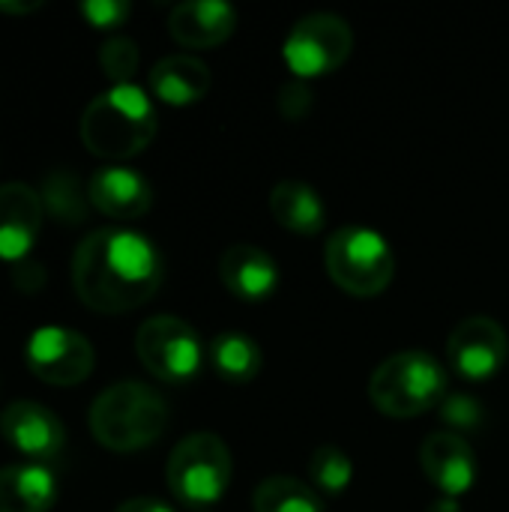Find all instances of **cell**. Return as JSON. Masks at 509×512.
<instances>
[{
  "label": "cell",
  "instance_id": "6da1fadb",
  "mask_svg": "<svg viewBox=\"0 0 509 512\" xmlns=\"http://www.w3.org/2000/svg\"><path fill=\"white\" fill-rule=\"evenodd\" d=\"M165 276L159 249L138 231L96 228L72 255V285L84 306L102 315H123L159 291Z\"/></svg>",
  "mask_w": 509,
  "mask_h": 512
},
{
  "label": "cell",
  "instance_id": "7a4b0ae2",
  "mask_svg": "<svg viewBox=\"0 0 509 512\" xmlns=\"http://www.w3.org/2000/svg\"><path fill=\"white\" fill-rule=\"evenodd\" d=\"M156 108L135 84H114L81 114V141L93 156L129 159L147 150L156 135Z\"/></svg>",
  "mask_w": 509,
  "mask_h": 512
},
{
  "label": "cell",
  "instance_id": "3957f363",
  "mask_svg": "<svg viewBox=\"0 0 509 512\" xmlns=\"http://www.w3.org/2000/svg\"><path fill=\"white\" fill-rule=\"evenodd\" d=\"M168 429L165 399L141 381H117L90 405L93 438L114 453H135L156 444Z\"/></svg>",
  "mask_w": 509,
  "mask_h": 512
},
{
  "label": "cell",
  "instance_id": "277c9868",
  "mask_svg": "<svg viewBox=\"0 0 509 512\" xmlns=\"http://www.w3.org/2000/svg\"><path fill=\"white\" fill-rule=\"evenodd\" d=\"M447 372L426 351H399L387 357L369 378L372 405L393 420L423 417L447 396Z\"/></svg>",
  "mask_w": 509,
  "mask_h": 512
},
{
  "label": "cell",
  "instance_id": "5b68a950",
  "mask_svg": "<svg viewBox=\"0 0 509 512\" xmlns=\"http://www.w3.org/2000/svg\"><path fill=\"white\" fill-rule=\"evenodd\" d=\"M324 264L333 285L351 297H378L390 288L396 273V258L390 243L363 225L339 228L324 249Z\"/></svg>",
  "mask_w": 509,
  "mask_h": 512
},
{
  "label": "cell",
  "instance_id": "8992f818",
  "mask_svg": "<svg viewBox=\"0 0 509 512\" xmlns=\"http://www.w3.org/2000/svg\"><path fill=\"white\" fill-rule=\"evenodd\" d=\"M231 450L213 432H195L183 438L165 465V480L171 495L186 507L216 504L231 483Z\"/></svg>",
  "mask_w": 509,
  "mask_h": 512
},
{
  "label": "cell",
  "instance_id": "52a82bcc",
  "mask_svg": "<svg viewBox=\"0 0 509 512\" xmlns=\"http://www.w3.org/2000/svg\"><path fill=\"white\" fill-rule=\"evenodd\" d=\"M351 48H354V30L342 15L312 12L291 27L282 45V57L288 69L300 81H306L336 72L351 57Z\"/></svg>",
  "mask_w": 509,
  "mask_h": 512
},
{
  "label": "cell",
  "instance_id": "ba28073f",
  "mask_svg": "<svg viewBox=\"0 0 509 512\" xmlns=\"http://www.w3.org/2000/svg\"><path fill=\"white\" fill-rule=\"evenodd\" d=\"M135 351L141 366L165 381V384H186L201 372L204 348L198 333L174 315H153L138 327Z\"/></svg>",
  "mask_w": 509,
  "mask_h": 512
},
{
  "label": "cell",
  "instance_id": "9c48e42d",
  "mask_svg": "<svg viewBox=\"0 0 509 512\" xmlns=\"http://www.w3.org/2000/svg\"><path fill=\"white\" fill-rule=\"evenodd\" d=\"M96 363L93 345L69 327H39L27 342V366L51 387H75L90 378Z\"/></svg>",
  "mask_w": 509,
  "mask_h": 512
},
{
  "label": "cell",
  "instance_id": "30bf717a",
  "mask_svg": "<svg viewBox=\"0 0 509 512\" xmlns=\"http://www.w3.org/2000/svg\"><path fill=\"white\" fill-rule=\"evenodd\" d=\"M447 357L465 381H489L507 366V330L489 315H471L450 333Z\"/></svg>",
  "mask_w": 509,
  "mask_h": 512
},
{
  "label": "cell",
  "instance_id": "8fae6325",
  "mask_svg": "<svg viewBox=\"0 0 509 512\" xmlns=\"http://www.w3.org/2000/svg\"><path fill=\"white\" fill-rule=\"evenodd\" d=\"M0 435L30 462H51L66 444V429L54 411L39 402H12L0 414Z\"/></svg>",
  "mask_w": 509,
  "mask_h": 512
},
{
  "label": "cell",
  "instance_id": "7c38bea8",
  "mask_svg": "<svg viewBox=\"0 0 509 512\" xmlns=\"http://www.w3.org/2000/svg\"><path fill=\"white\" fill-rule=\"evenodd\" d=\"M420 465L429 483L444 492V498L465 495L477 480L474 450L456 432H432L420 447Z\"/></svg>",
  "mask_w": 509,
  "mask_h": 512
},
{
  "label": "cell",
  "instance_id": "4fadbf2b",
  "mask_svg": "<svg viewBox=\"0 0 509 512\" xmlns=\"http://www.w3.org/2000/svg\"><path fill=\"white\" fill-rule=\"evenodd\" d=\"M45 207L36 189L27 183H3L0 186V258L21 261L39 231H42Z\"/></svg>",
  "mask_w": 509,
  "mask_h": 512
},
{
  "label": "cell",
  "instance_id": "5bb4252c",
  "mask_svg": "<svg viewBox=\"0 0 509 512\" xmlns=\"http://www.w3.org/2000/svg\"><path fill=\"white\" fill-rule=\"evenodd\" d=\"M87 195H90V207H96L102 216L111 219H138L153 204L150 183L138 171L123 165H105L93 171L87 180Z\"/></svg>",
  "mask_w": 509,
  "mask_h": 512
},
{
  "label": "cell",
  "instance_id": "9a60e30c",
  "mask_svg": "<svg viewBox=\"0 0 509 512\" xmlns=\"http://www.w3.org/2000/svg\"><path fill=\"white\" fill-rule=\"evenodd\" d=\"M237 30V12L225 0H186L168 15V33L183 48H216Z\"/></svg>",
  "mask_w": 509,
  "mask_h": 512
},
{
  "label": "cell",
  "instance_id": "2e32d148",
  "mask_svg": "<svg viewBox=\"0 0 509 512\" xmlns=\"http://www.w3.org/2000/svg\"><path fill=\"white\" fill-rule=\"evenodd\" d=\"M219 279L237 300H267L279 288V267L273 255L252 243H234L219 258Z\"/></svg>",
  "mask_w": 509,
  "mask_h": 512
},
{
  "label": "cell",
  "instance_id": "e0dca14e",
  "mask_svg": "<svg viewBox=\"0 0 509 512\" xmlns=\"http://www.w3.org/2000/svg\"><path fill=\"white\" fill-rule=\"evenodd\" d=\"M210 69L195 54H168L150 69V90L168 105H192L210 90Z\"/></svg>",
  "mask_w": 509,
  "mask_h": 512
},
{
  "label": "cell",
  "instance_id": "ac0fdd59",
  "mask_svg": "<svg viewBox=\"0 0 509 512\" xmlns=\"http://www.w3.org/2000/svg\"><path fill=\"white\" fill-rule=\"evenodd\" d=\"M57 501L54 474L42 465L0 468V512H48Z\"/></svg>",
  "mask_w": 509,
  "mask_h": 512
},
{
  "label": "cell",
  "instance_id": "d6986e66",
  "mask_svg": "<svg viewBox=\"0 0 509 512\" xmlns=\"http://www.w3.org/2000/svg\"><path fill=\"white\" fill-rule=\"evenodd\" d=\"M267 204H270L273 219L300 237H315L327 222V210H324L321 195L309 183H300V180L276 183Z\"/></svg>",
  "mask_w": 509,
  "mask_h": 512
},
{
  "label": "cell",
  "instance_id": "ffe728a7",
  "mask_svg": "<svg viewBox=\"0 0 509 512\" xmlns=\"http://www.w3.org/2000/svg\"><path fill=\"white\" fill-rule=\"evenodd\" d=\"M210 363L216 375L234 387H243L258 378L261 372V348L246 333H222L210 345Z\"/></svg>",
  "mask_w": 509,
  "mask_h": 512
},
{
  "label": "cell",
  "instance_id": "44dd1931",
  "mask_svg": "<svg viewBox=\"0 0 509 512\" xmlns=\"http://www.w3.org/2000/svg\"><path fill=\"white\" fill-rule=\"evenodd\" d=\"M39 198H42V207H45L57 222H66V225L84 222L87 207H90L87 189L81 186L78 174H72L69 168H54V171H48L45 180H42Z\"/></svg>",
  "mask_w": 509,
  "mask_h": 512
},
{
  "label": "cell",
  "instance_id": "7402d4cb",
  "mask_svg": "<svg viewBox=\"0 0 509 512\" xmlns=\"http://www.w3.org/2000/svg\"><path fill=\"white\" fill-rule=\"evenodd\" d=\"M255 512H324L321 495L294 477H267L255 495H252Z\"/></svg>",
  "mask_w": 509,
  "mask_h": 512
},
{
  "label": "cell",
  "instance_id": "603a6c76",
  "mask_svg": "<svg viewBox=\"0 0 509 512\" xmlns=\"http://www.w3.org/2000/svg\"><path fill=\"white\" fill-rule=\"evenodd\" d=\"M309 480L324 495H342L354 480V465L339 447H318L309 459Z\"/></svg>",
  "mask_w": 509,
  "mask_h": 512
},
{
  "label": "cell",
  "instance_id": "cb8c5ba5",
  "mask_svg": "<svg viewBox=\"0 0 509 512\" xmlns=\"http://www.w3.org/2000/svg\"><path fill=\"white\" fill-rule=\"evenodd\" d=\"M138 60H141L138 45L129 36H111L99 48V66L114 84H129V78L138 69Z\"/></svg>",
  "mask_w": 509,
  "mask_h": 512
},
{
  "label": "cell",
  "instance_id": "d4e9b609",
  "mask_svg": "<svg viewBox=\"0 0 509 512\" xmlns=\"http://www.w3.org/2000/svg\"><path fill=\"white\" fill-rule=\"evenodd\" d=\"M441 417L444 423L450 426V432L462 435V432H474L480 423H483V405L468 396V393H459V396H447L441 402Z\"/></svg>",
  "mask_w": 509,
  "mask_h": 512
},
{
  "label": "cell",
  "instance_id": "484cf974",
  "mask_svg": "<svg viewBox=\"0 0 509 512\" xmlns=\"http://www.w3.org/2000/svg\"><path fill=\"white\" fill-rule=\"evenodd\" d=\"M312 105H315V93H312V87L306 81L294 78V81L282 84V90H279V114L285 120L297 123V120L309 117Z\"/></svg>",
  "mask_w": 509,
  "mask_h": 512
},
{
  "label": "cell",
  "instance_id": "4316f807",
  "mask_svg": "<svg viewBox=\"0 0 509 512\" xmlns=\"http://www.w3.org/2000/svg\"><path fill=\"white\" fill-rule=\"evenodd\" d=\"M81 15L93 27L108 30V27H120L129 18V3L126 0H84L81 3Z\"/></svg>",
  "mask_w": 509,
  "mask_h": 512
},
{
  "label": "cell",
  "instance_id": "83f0119b",
  "mask_svg": "<svg viewBox=\"0 0 509 512\" xmlns=\"http://www.w3.org/2000/svg\"><path fill=\"white\" fill-rule=\"evenodd\" d=\"M12 276H15V285L24 288V291H36V288H42V282H45V270H42L36 261H18Z\"/></svg>",
  "mask_w": 509,
  "mask_h": 512
},
{
  "label": "cell",
  "instance_id": "f1b7e54d",
  "mask_svg": "<svg viewBox=\"0 0 509 512\" xmlns=\"http://www.w3.org/2000/svg\"><path fill=\"white\" fill-rule=\"evenodd\" d=\"M114 512H174L165 501H159V498H129V501H123L120 507Z\"/></svg>",
  "mask_w": 509,
  "mask_h": 512
},
{
  "label": "cell",
  "instance_id": "f546056e",
  "mask_svg": "<svg viewBox=\"0 0 509 512\" xmlns=\"http://www.w3.org/2000/svg\"><path fill=\"white\" fill-rule=\"evenodd\" d=\"M39 6L42 0H0V12H12V15H27Z\"/></svg>",
  "mask_w": 509,
  "mask_h": 512
},
{
  "label": "cell",
  "instance_id": "4dcf8cb0",
  "mask_svg": "<svg viewBox=\"0 0 509 512\" xmlns=\"http://www.w3.org/2000/svg\"><path fill=\"white\" fill-rule=\"evenodd\" d=\"M426 512H462V507H459L456 498H441V501H435Z\"/></svg>",
  "mask_w": 509,
  "mask_h": 512
}]
</instances>
